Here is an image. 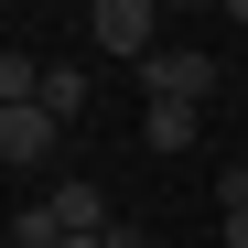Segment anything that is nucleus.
Wrapping results in <instances>:
<instances>
[{
  "instance_id": "7ed1b4c3",
  "label": "nucleus",
  "mask_w": 248,
  "mask_h": 248,
  "mask_svg": "<svg viewBox=\"0 0 248 248\" xmlns=\"http://www.w3.org/2000/svg\"><path fill=\"white\" fill-rule=\"evenodd\" d=\"M54 130H65L54 108H0V162H11V173H32V162L54 151Z\"/></svg>"
},
{
  "instance_id": "f257e3e1",
  "label": "nucleus",
  "mask_w": 248,
  "mask_h": 248,
  "mask_svg": "<svg viewBox=\"0 0 248 248\" xmlns=\"http://www.w3.org/2000/svg\"><path fill=\"white\" fill-rule=\"evenodd\" d=\"M87 32H97V54L151 65L162 54V0H87Z\"/></svg>"
},
{
  "instance_id": "f8f14e48",
  "label": "nucleus",
  "mask_w": 248,
  "mask_h": 248,
  "mask_svg": "<svg viewBox=\"0 0 248 248\" xmlns=\"http://www.w3.org/2000/svg\"><path fill=\"white\" fill-rule=\"evenodd\" d=\"M54 248H97V237H54Z\"/></svg>"
},
{
  "instance_id": "20e7f679",
  "label": "nucleus",
  "mask_w": 248,
  "mask_h": 248,
  "mask_svg": "<svg viewBox=\"0 0 248 248\" xmlns=\"http://www.w3.org/2000/svg\"><path fill=\"white\" fill-rule=\"evenodd\" d=\"M140 76H151V97H184V108L216 97V54H151Z\"/></svg>"
},
{
  "instance_id": "6e6552de",
  "label": "nucleus",
  "mask_w": 248,
  "mask_h": 248,
  "mask_svg": "<svg viewBox=\"0 0 248 248\" xmlns=\"http://www.w3.org/2000/svg\"><path fill=\"white\" fill-rule=\"evenodd\" d=\"M216 205H227V216L248 205V162H216Z\"/></svg>"
},
{
  "instance_id": "ddd939ff",
  "label": "nucleus",
  "mask_w": 248,
  "mask_h": 248,
  "mask_svg": "<svg viewBox=\"0 0 248 248\" xmlns=\"http://www.w3.org/2000/svg\"><path fill=\"white\" fill-rule=\"evenodd\" d=\"M162 11H184V0H162Z\"/></svg>"
},
{
  "instance_id": "f03ea898",
  "label": "nucleus",
  "mask_w": 248,
  "mask_h": 248,
  "mask_svg": "<svg viewBox=\"0 0 248 248\" xmlns=\"http://www.w3.org/2000/svg\"><path fill=\"white\" fill-rule=\"evenodd\" d=\"M44 227H54V237H108V194H97L87 173H65V184L44 194Z\"/></svg>"
},
{
  "instance_id": "423d86ee",
  "label": "nucleus",
  "mask_w": 248,
  "mask_h": 248,
  "mask_svg": "<svg viewBox=\"0 0 248 248\" xmlns=\"http://www.w3.org/2000/svg\"><path fill=\"white\" fill-rule=\"evenodd\" d=\"M0 108H44V54H0Z\"/></svg>"
},
{
  "instance_id": "0eeeda50",
  "label": "nucleus",
  "mask_w": 248,
  "mask_h": 248,
  "mask_svg": "<svg viewBox=\"0 0 248 248\" xmlns=\"http://www.w3.org/2000/svg\"><path fill=\"white\" fill-rule=\"evenodd\" d=\"M87 97H97V76H87V65H44V108H54V119H76Z\"/></svg>"
},
{
  "instance_id": "1a4fd4ad",
  "label": "nucleus",
  "mask_w": 248,
  "mask_h": 248,
  "mask_svg": "<svg viewBox=\"0 0 248 248\" xmlns=\"http://www.w3.org/2000/svg\"><path fill=\"white\" fill-rule=\"evenodd\" d=\"M97 248H151V227H108V237H97Z\"/></svg>"
},
{
  "instance_id": "39448f33",
  "label": "nucleus",
  "mask_w": 248,
  "mask_h": 248,
  "mask_svg": "<svg viewBox=\"0 0 248 248\" xmlns=\"http://www.w3.org/2000/svg\"><path fill=\"white\" fill-rule=\"evenodd\" d=\"M140 140H151V151H194V140H205V119H194L184 97H151V108H140Z\"/></svg>"
},
{
  "instance_id": "9d476101",
  "label": "nucleus",
  "mask_w": 248,
  "mask_h": 248,
  "mask_svg": "<svg viewBox=\"0 0 248 248\" xmlns=\"http://www.w3.org/2000/svg\"><path fill=\"white\" fill-rule=\"evenodd\" d=\"M216 237H227V248H248V205H237V216H227V227H216Z\"/></svg>"
},
{
  "instance_id": "9b49d317",
  "label": "nucleus",
  "mask_w": 248,
  "mask_h": 248,
  "mask_svg": "<svg viewBox=\"0 0 248 248\" xmlns=\"http://www.w3.org/2000/svg\"><path fill=\"white\" fill-rule=\"evenodd\" d=\"M227 22H248V0H227Z\"/></svg>"
}]
</instances>
